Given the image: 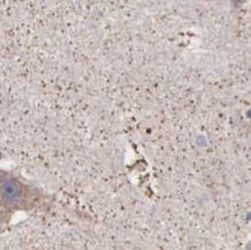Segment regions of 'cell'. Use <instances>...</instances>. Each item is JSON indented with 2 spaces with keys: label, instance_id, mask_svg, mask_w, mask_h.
<instances>
[{
  "label": "cell",
  "instance_id": "obj_1",
  "mask_svg": "<svg viewBox=\"0 0 251 250\" xmlns=\"http://www.w3.org/2000/svg\"><path fill=\"white\" fill-rule=\"evenodd\" d=\"M2 190H4V198L7 201H14L20 197L21 190L17 184L13 183L12 181H6L2 185Z\"/></svg>",
  "mask_w": 251,
  "mask_h": 250
}]
</instances>
